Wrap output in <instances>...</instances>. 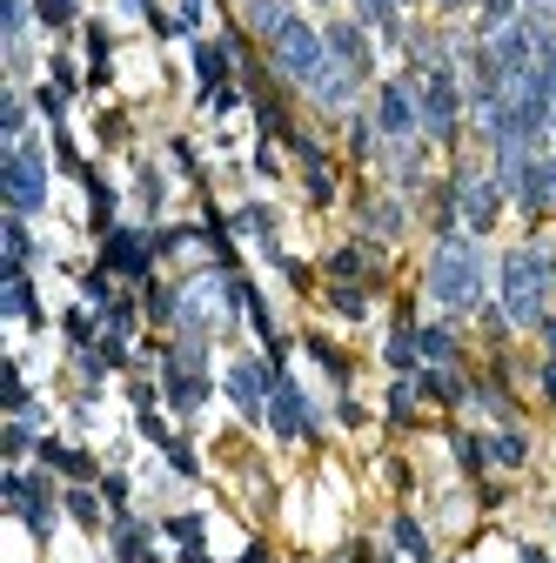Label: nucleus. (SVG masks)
Segmentation results:
<instances>
[{
  "label": "nucleus",
  "instance_id": "nucleus-1",
  "mask_svg": "<svg viewBox=\"0 0 556 563\" xmlns=\"http://www.w3.org/2000/svg\"><path fill=\"white\" fill-rule=\"evenodd\" d=\"M550 289H556V262L543 248H516L503 262V309H510V322H543Z\"/></svg>",
  "mask_w": 556,
  "mask_h": 563
},
{
  "label": "nucleus",
  "instance_id": "nucleus-2",
  "mask_svg": "<svg viewBox=\"0 0 556 563\" xmlns=\"http://www.w3.org/2000/svg\"><path fill=\"white\" fill-rule=\"evenodd\" d=\"M429 295L443 302V309H469V302H483V255L469 242H443L429 255Z\"/></svg>",
  "mask_w": 556,
  "mask_h": 563
},
{
  "label": "nucleus",
  "instance_id": "nucleus-3",
  "mask_svg": "<svg viewBox=\"0 0 556 563\" xmlns=\"http://www.w3.org/2000/svg\"><path fill=\"white\" fill-rule=\"evenodd\" d=\"M268 54H275V68L289 74V81H302V88H309L315 74L329 68V41H322L315 27H302L295 14L275 27V34H268Z\"/></svg>",
  "mask_w": 556,
  "mask_h": 563
},
{
  "label": "nucleus",
  "instance_id": "nucleus-4",
  "mask_svg": "<svg viewBox=\"0 0 556 563\" xmlns=\"http://www.w3.org/2000/svg\"><path fill=\"white\" fill-rule=\"evenodd\" d=\"M7 202H14V215H34V208L47 202V168H41V155H34L27 141L7 155Z\"/></svg>",
  "mask_w": 556,
  "mask_h": 563
},
{
  "label": "nucleus",
  "instance_id": "nucleus-5",
  "mask_svg": "<svg viewBox=\"0 0 556 563\" xmlns=\"http://www.w3.org/2000/svg\"><path fill=\"white\" fill-rule=\"evenodd\" d=\"M268 423H275V436H309V403L282 369H275V389H268Z\"/></svg>",
  "mask_w": 556,
  "mask_h": 563
},
{
  "label": "nucleus",
  "instance_id": "nucleus-6",
  "mask_svg": "<svg viewBox=\"0 0 556 563\" xmlns=\"http://www.w3.org/2000/svg\"><path fill=\"white\" fill-rule=\"evenodd\" d=\"M423 128L429 135H449L456 128V81H449V68H429V81H423Z\"/></svg>",
  "mask_w": 556,
  "mask_h": 563
},
{
  "label": "nucleus",
  "instance_id": "nucleus-7",
  "mask_svg": "<svg viewBox=\"0 0 556 563\" xmlns=\"http://www.w3.org/2000/svg\"><path fill=\"white\" fill-rule=\"evenodd\" d=\"M262 389H275V369H262V362H235V369H228V396H235L248 416H262Z\"/></svg>",
  "mask_w": 556,
  "mask_h": 563
},
{
  "label": "nucleus",
  "instance_id": "nucleus-8",
  "mask_svg": "<svg viewBox=\"0 0 556 563\" xmlns=\"http://www.w3.org/2000/svg\"><path fill=\"white\" fill-rule=\"evenodd\" d=\"M416 101H409V88H396V81H389V88L376 94V128L382 135H409V128H416Z\"/></svg>",
  "mask_w": 556,
  "mask_h": 563
},
{
  "label": "nucleus",
  "instance_id": "nucleus-9",
  "mask_svg": "<svg viewBox=\"0 0 556 563\" xmlns=\"http://www.w3.org/2000/svg\"><path fill=\"white\" fill-rule=\"evenodd\" d=\"M496 208H503V181H463V222L469 228H490Z\"/></svg>",
  "mask_w": 556,
  "mask_h": 563
},
{
  "label": "nucleus",
  "instance_id": "nucleus-10",
  "mask_svg": "<svg viewBox=\"0 0 556 563\" xmlns=\"http://www.w3.org/2000/svg\"><path fill=\"white\" fill-rule=\"evenodd\" d=\"M329 61H342L349 74H369V47H362V27H329Z\"/></svg>",
  "mask_w": 556,
  "mask_h": 563
},
{
  "label": "nucleus",
  "instance_id": "nucleus-11",
  "mask_svg": "<svg viewBox=\"0 0 556 563\" xmlns=\"http://www.w3.org/2000/svg\"><path fill=\"white\" fill-rule=\"evenodd\" d=\"M108 269L148 275V242H141V235H128V228H114V235H108Z\"/></svg>",
  "mask_w": 556,
  "mask_h": 563
},
{
  "label": "nucleus",
  "instance_id": "nucleus-12",
  "mask_svg": "<svg viewBox=\"0 0 556 563\" xmlns=\"http://www.w3.org/2000/svg\"><path fill=\"white\" fill-rule=\"evenodd\" d=\"M7 316L34 322V282H27V269H7Z\"/></svg>",
  "mask_w": 556,
  "mask_h": 563
},
{
  "label": "nucleus",
  "instance_id": "nucleus-13",
  "mask_svg": "<svg viewBox=\"0 0 556 563\" xmlns=\"http://www.w3.org/2000/svg\"><path fill=\"white\" fill-rule=\"evenodd\" d=\"M195 68H201V81H208V94L228 88V47H195Z\"/></svg>",
  "mask_w": 556,
  "mask_h": 563
},
{
  "label": "nucleus",
  "instance_id": "nucleus-14",
  "mask_svg": "<svg viewBox=\"0 0 556 563\" xmlns=\"http://www.w3.org/2000/svg\"><path fill=\"white\" fill-rule=\"evenodd\" d=\"M7 54L27 61V0H7Z\"/></svg>",
  "mask_w": 556,
  "mask_h": 563
},
{
  "label": "nucleus",
  "instance_id": "nucleus-15",
  "mask_svg": "<svg viewBox=\"0 0 556 563\" xmlns=\"http://www.w3.org/2000/svg\"><path fill=\"white\" fill-rule=\"evenodd\" d=\"M41 456H47V463H54L61 476H88V470H94V463H88L81 450H61V443H41Z\"/></svg>",
  "mask_w": 556,
  "mask_h": 563
},
{
  "label": "nucleus",
  "instance_id": "nucleus-16",
  "mask_svg": "<svg viewBox=\"0 0 556 563\" xmlns=\"http://www.w3.org/2000/svg\"><path fill=\"white\" fill-rule=\"evenodd\" d=\"M27 255H34V242H27L21 215H14V222H7V269H27Z\"/></svg>",
  "mask_w": 556,
  "mask_h": 563
},
{
  "label": "nucleus",
  "instance_id": "nucleus-17",
  "mask_svg": "<svg viewBox=\"0 0 556 563\" xmlns=\"http://www.w3.org/2000/svg\"><path fill=\"white\" fill-rule=\"evenodd\" d=\"M114 550H121L128 563H141V557H148V537H141V523H121V530H114Z\"/></svg>",
  "mask_w": 556,
  "mask_h": 563
},
{
  "label": "nucleus",
  "instance_id": "nucleus-18",
  "mask_svg": "<svg viewBox=\"0 0 556 563\" xmlns=\"http://www.w3.org/2000/svg\"><path fill=\"white\" fill-rule=\"evenodd\" d=\"M416 349H423L429 362H449V356H456V342H449V329H423V336H416Z\"/></svg>",
  "mask_w": 556,
  "mask_h": 563
},
{
  "label": "nucleus",
  "instance_id": "nucleus-19",
  "mask_svg": "<svg viewBox=\"0 0 556 563\" xmlns=\"http://www.w3.org/2000/svg\"><path fill=\"white\" fill-rule=\"evenodd\" d=\"M356 7H362V21H376V27L396 34V0H356Z\"/></svg>",
  "mask_w": 556,
  "mask_h": 563
},
{
  "label": "nucleus",
  "instance_id": "nucleus-20",
  "mask_svg": "<svg viewBox=\"0 0 556 563\" xmlns=\"http://www.w3.org/2000/svg\"><path fill=\"white\" fill-rule=\"evenodd\" d=\"M396 543H402V550H409V557H429V543H423V530H416V523H409V517L396 523Z\"/></svg>",
  "mask_w": 556,
  "mask_h": 563
},
{
  "label": "nucleus",
  "instance_id": "nucleus-21",
  "mask_svg": "<svg viewBox=\"0 0 556 563\" xmlns=\"http://www.w3.org/2000/svg\"><path fill=\"white\" fill-rule=\"evenodd\" d=\"M416 362V342H409V329H402L396 342H389V369H409Z\"/></svg>",
  "mask_w": 556,
  "mask_h": 563
},
{
  "label": "nucleus",
  "instance_id": "nucleus-22",
  "mask_svg": "<svg viewBox=\"0 0 556 563\" xmlns=\"http://www.w3.org/2000/svg\"><path fill=\"white\" fill-rule=\"evenodd\" d=\"M490 456H496V463H523V436H496Z\"/></svg>",
  "mask_w": 556,
  "mask_h": 563
},
{
  "label": "nucleus",
  "instance_id": "nucleus-23",
  "mask_svg": "<svg viewBox=\"0 0 556 563\" xmlns=\"http://www.w3.org/2000/svg\"><path fill=\"white\" fill-rule=\"evenodd\" d=\"M67 510H74V517H81V523H94V517H101V510H94V496H88V490H74V496H67Z\"/></svg>",
  "mask_w": 556,
  "mask_h": 563
},
{
  "label": "nucleus",
  "instance_id": "nucleus-24",
  "mask_svg": "<svg viewBox=\"0 0 556 563\" xmlns=\"http://www.w3.org/2000/svg\"><path fill=\"white\" fill-rule=\"evenodd\" d=\"M168 530H175V537L188 543V550H195V543H201V523H195V517H175V523H168Z\"/></svg>",
  "mask_w": 556,
  "mask_h": 563
},
{
  "label": "nucleus",
  "instance_id": "nucleus-25",
  "mask_svg": "<svg viewBox=\"0 0 556 563\" xmlns=\"http://www.w3.org/2000/svg\"><path fill=\"white\" fill-rule=\"evenodd\" d=\"M41 14H47L54 27H61V21H74V0H41Z\"/></svg>",
  "mask_w": 556,
  "mask_h": 563
},
{
  "label": "nucleus",
  "instance_id": "nucleus-26",
  "mask_svg": "<svg viewBox=\"0 0 556 563\" xmlns=\"http://www.w3.org/2000/svg\"><path fill=\"white\" fill-rule=\"evenodd\" d=\"M510 7H516V0H483V21H490V27H496V21H510Z\"/></svg>",
  "mask_w": 556,
  "mask_h": 563
},
{
  "label": "nucleus",
  "instance_id": "nucleus-27",
  "mask_svg": "<svg viewBox=\"0 0 556 563\" xmlns=\"http://www.w3.org/2000/svg\"><path fill=\"white\" fill-rule=\"evenodd\" d=\"M201 7H208V0H181V21L195 27V21H201Z\"/></svg>",
  "mask_w": 556,
  "mask_h": 563
},
{
  "label": "nucleus",
  "instance_id": "nucleus-28",
  "mask_svg": "<svg viewBox=\"0 0 556 563\" xmlns=\"http://www.w3.org/2000/svg\"><path fill=\"white\" fill-rule=\"evenodd\" d=\"M543 389H550V396H556V362H550V369H543Z\"/></svg>",
  "mask_w": 556,
  "mask_h": 563
},
{
  "label": "nucleus",
  "instance_id": "nucleus-29",
  "mask_svg": "<svg viewBox=\"0 0 556 563\" xmlns=\"http://www.w3.org/2000/svg\"><path fill=\"white\" fill-rule=\"evenodd\" d=\"M543 342H550V349H556V322H543Z\"/></svg>",
  "mask_w": 556,
  "mask_h": 563
}]
</instances>
